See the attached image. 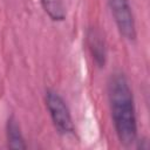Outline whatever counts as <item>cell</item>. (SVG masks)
<instances>
[{
  "instance_id": "1",
  "label": "cell",
  "mask_w": 150,
  "mask_h": 150,
  "mask_svg": "<svg viewBox=\"0 0 150 150\" xmlns=\"http://www.w3.org/2000/svg\"><path fill=\"white\" fill-rule=\"evenodd\" d=\"M107 89L116 135L121 144L129 146L137 141V123L134 96L125 75L121 71L112 73Z\"/></svg>"
},
{
  "instance_id": "2",
  "label": "cell",
  "mask_w": 150,
  "mask_h": 150,
  "mask_svg": "<svg viewBox=\"0 0 150 150\" xmlns=\"http://www.w3.org/2000/svg\"><path fill=\"white\" fill-rule=\"evenodd\" d=\"M46 105L54 127L61 135L74 134V124L70 111L59 93L48 89L46 91Z\"/></svg>"
},
{
  "instance_id": "3",
  "label": "cell",
  "mask_w": 150,
  "mask_h": 150,
  "mask_svg": "<svg viewBox=\"0 0 150 150\" xmlns=\"http://www.w3.org/2000/svg\"><path fill=\"white\" fill-rule=\"evenodd\" d=\"M110 9L120 34L129 40H136V23L129 0H109Z\"/></svg>"
},
{
  "instance_id": "4",
  "label": "cell",
  "mask_w": 150,
  "mask_h": 150,
  "mask_svg": "<svg viewBox=\"0 0 150 150\" xmlns=\"http://www.w3.org/2000/svg\"><path fill=\"white\" fill-rule=\"evenodd\" d=\"M87 45L91 57L98 68L104 67L107 61V47L102 32L96 27H90L87 30Z\"/></svg>"
},
{
  "instance_id": "5",
  "label": "cell",
  "mask_w": 150,
  "mask_h": 150,
  "mask_svg": "<svg viewBox=\"0 0 150 150\" xmlns=\"http://www.w3.org/2000/svg\"><path fill=\"white\" fill-rule=\"evenodd\" d=\"M6 135H7V145L11 149H26L27 145L25 143L20 125L18 120L14 116L8 117L6 123Z\"/></svg>"
},
{
  "instance_id": "6",
  "label": "cell",
  "mask_w": 150,
  "mask_h": 150,
  "mask_svg": "<svg viewBox=\"0 0 150 150\" xmlns=\"http://www.w3.org/2000/svg\"><path fill=\"white\" fill-rule=\"evenodd\" d=\"M41 5L53 21H63L66 19L63 0H41Z\"/></svg>"
}]
</instances>
